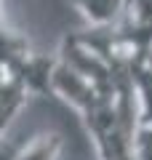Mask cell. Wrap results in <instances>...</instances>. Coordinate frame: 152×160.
<instances>
[{
  "mask_svg": "<svg viewBox=\"0 0 152 160\" xmlns=\"http://www.w3.org/2000/svg\"><path fill=\"white\" fill-rule=\"evenodd\" d=\"M125 0H72V6L88 19L94 27H101V24H112L115 19L120 16Z\"/></svg>",
  "mask_w": 152,
  "mask_h": 160,
  "instance_id": "cell-1",
  "label": "cell"
}]
</instances>
